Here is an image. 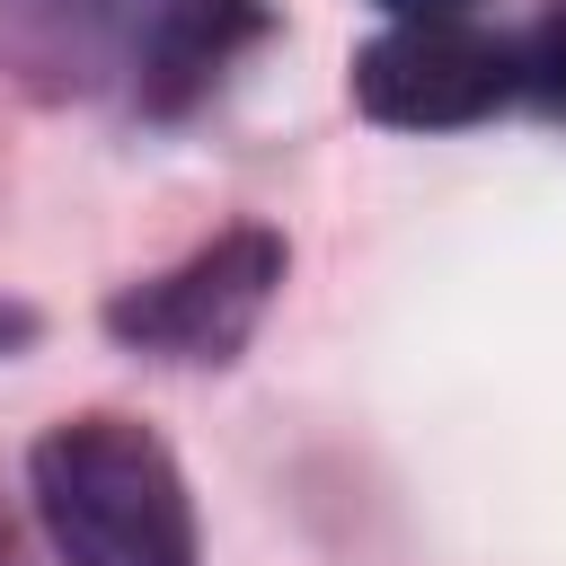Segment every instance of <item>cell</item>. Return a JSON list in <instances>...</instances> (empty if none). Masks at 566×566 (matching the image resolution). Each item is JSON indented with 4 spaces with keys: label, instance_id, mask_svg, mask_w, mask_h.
<instances>
[{
    "label": "cell",
    "instance_id": "obj_6",
    "mask_svg": "<svg viewBox=\"0 0 566 566\" xmlns=\"http://www.w3.org/2000/svg\"><path fill=\"white\" fill-rule=\"evenodd\" d=\"M398 27H416V18H469V0H380Z\"/></svg>",
    "mask_w": 566,
    "mask_h": 566
},
{
    "label": "cell",
    "instance_id": "obj_2",
    "mask_svg": "<svg viewBox=\"0 0 566 566\" xmlns=\"http://www.w3.org/2000/svg\"><path fill=\"white\" fill-rule=\"evenodd\" d=\"M274 292H283V239L248 221V230H221L212 248H195L186 265L115 292L106 336L133 354H159V363H230L256 336Z\"/></svg>",
    "mask_w": 566,
    "mask_h": 566
},
{
    "label": "cell",
    "instance_id": "obj_1",
    "mask_svg": "<svg viewBox=\"0 0 566 566\" xmlns=\"http://www.w3.org/2000/svg\"><path fill=\"white\" fill-rule=\"evenodd\" d=\"M35 522L62 566H195V504L159 433L124 416H71L27 460Z\"/></svg>",
    "mask_w": 566,
    "mask_h": 566
},
{
    "label": "cell",
    "instance_id": "obj_4",
    "mask_svg": "<svg viewBox=\"0 0 566 566\" xmlns=\"http://www.w3.org/2000/svg\"><path fill=\"white\" fill-rule=\"evenodd\" d=\"M265 9L256 0H150L142 9V35H133V97L150 115H186L239 44H256Z\"/></svg>",
    "mask_w": 566,
    "mask_h": 566
},
{
    "label": "cell",
    "instance_id": "obj_3",
    "mask_svg": "<svg viewBox=\"0 0 566 566\" xmlns=\"http://www.w3.org/2000/svg\"><path fill=\"white\" fill-rule=\"evenodd\" d=\"M513 97V44L469 18H416L354 53V106L398 133H451Z\"/></svg>",
    "mask_w": 566,
    "mask_h": 566
},
{
    "label": "cell",
    "instance_id": "obj_5",
    "mask_svg": "<svg viewBox=\"0 0 566 566\" xmlns=\"http://www.w3.org/2000/svg\"><path fill=\"white\" fill-rule=\"evenodd\" d=\"M513 97H531L539 115H566V9L539 18V27L513 44Z\"/></svg>",
    "mask_w": 566,
    "mask_h": 566
}]
</instances>
